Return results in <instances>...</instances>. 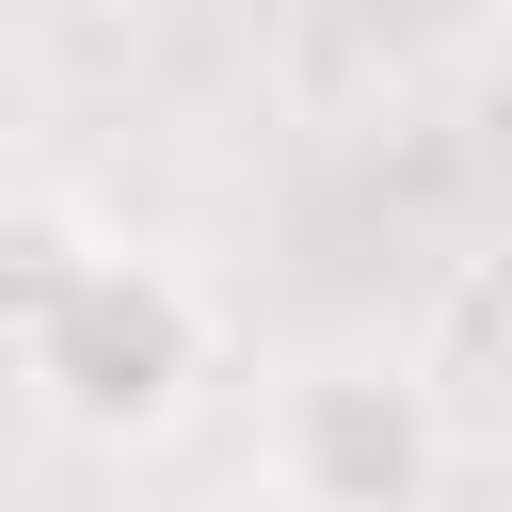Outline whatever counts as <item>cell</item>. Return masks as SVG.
Masks as SVG:
<instances>
[{
  "label": "cell",
  "instance_id": "3957f363",
  "mask_svg": "<svg viewBox=\"0 0 512 512\" xmlns=\"http://www.w3.org/2000/svg\"><path fill=\"white\" fill-rule=\"evenodd\" d=\"M32 112H48V96H32V64L0 48V192H16V160H32Z\"/></svg>",
  "mask_w": 512,
  "mask_h": 512
},
{
  "label": "cell",
  "instance_id": "7a4b0ae2",
  "mask_svg": "<svg viewBox=\"0 0 512 512\" xmlns=\"http://www.w3.org/2000/svg\"><path fill=\"white\" fill-rule=\"evenodd\" d=\"M256 480H272V512H432L448 400L400 352H304L256 416Z\"/></svg>",
  "mask_w": 512,
  "mask_h": 512
},
{
  "label": "cell",
  "instance_id": "6da1fadb",
  "mask_svg": "<svg viewBox=\"0 0 512 512\" xmlns=\"http://www.w3.org/2000/svg\"><path fill=\"white\" fill-rule=\"evenodd\" d=\"M208 368H224V320H208V288H192L176 256H144V240H64V256L32 272V304H16V384H32L48 432H80V448H160V432L208 400Z\"/></svg>",
  "mask_w": 512,
  "mask_h": 512
}]
</instances>
